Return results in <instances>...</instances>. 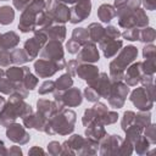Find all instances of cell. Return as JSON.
<instances>
[{"mask_svg": "<svg viewBox=\"0 0 156 156\" xmlns=\"http://www.w3.org/2000/svg\"><path fill=\"white\" fill-rule=\"evenodd\" d=\"M90 1L89 0H82L78 5H76L73 9H72V12H71V16H69V20L72 23H77V22H80L83 21L84 18H87L90 13Z\"/></svg>", "mask_w": 156, "mask_h": 156, "instance_id": "cell-7", "label": "cell"}, {"mask_svg": "<svg viewBox=\"0 0 156 156\" xmlns=\"http://www.w3.org/2000/svg\"><path fill=\"white\" fill-rule=\"evenodd\" d=\"M65 34H66V32H65V27H51L50 29H49V32H48V35L49 37H51V38H54V39H56V40H63V38H65Z\"/></svg>", "mask_w": 156, "mask_h": 156, "instance_id": "cell-23", "label": "cell"}, {"mask_svg": "<svg viewBox=\"0 0 156 156\" xmlns=\"http://www.w3.org/2000/svg\"><path fill=\"white\" fill-rule=\"evenodd\" d=\"M56 99H60L62 101L63 105H68V106H77L82 102V96H80V91L78 89H69L68 91H66L62 96L61 94H55Z\"/></svg>", "mask_w": 156, "mask_h": 156, "instance_id": "cell-10", "label": "cell"}, {"mask_svg": "<svg viewBox=\"0 0 156 156\" xmlns=\"http://www.w3.org/2000/svg\"><path fill=\"white\" fill-rule=\"evenodd\" d=\"M78 60L84 61V62L98 61L99 60V52H98V49L95 48V45L93 43H85L84 48L82 49V51L78 55Z\"/></svg>", "mask_w": 156, "mask_h": 156, "instance_id": "cell-11", "label": "cell"}, {"mask_svg": "<svg viewBox=\"0 0 156 156\" xmlns=\"http://www.w3.org/2000/svg\"><path fill=\"white\" fill-rule=\"evenodd\" d=\"M29 1L30 0H13V4L18 10H22V9H24L26 6L29 5Z\"/></svg>", "mask_w": 156, "mask_h": 156, "instance_id": "cell-35", "label": "cell"}, {"mask_svg": "<svg viewBox=\"0 0 156 156\" xmlns=\"http://www.w3.org/2000/svg\"><path fill=\"white\" fill-rule=\"evenodd\" d=\"M48 13L51 16L54 21H57V22H66L69 20V16H71V11L65 5L54 2L52 0L50 1V10Z\"/></svg>", "mask_w": 156, "mask_h": 156, "instance_id": "cell-9", "label": "cell"}, {"mask_svg": "<svg viewBox=\"0 0 156 156\" xmlns=\"http://www.w3.org/2000/svg\"><path fill=\"white\" fill-rule=\"evenodd\" d=\"M129 89L126 84H122L119 82H117L115 85L111 84V88H110V91H108V95L106 99H108L111 106L113 107H122L123 104H124V99L128 94Z\"/></svg>", "mask_w": 156, "mask_h": 156, "instance_id": "cell-4", "label": "cell"}, {"mask_svg": "<svg viewBox=\"0 0 156 156\" xmlns=\"http://www.w3.org/2000/svg\"><path fill=\"white\" fill-rule=\"evenodd\" d=\"M34 68H35V72L38 73V76L40 77H50L52 76L56 71L58 69H62L56 62L54 61H50V60H39L35 62L34 65Z\"/></svg>", "mask_w": 156, "mask_h": 156, "instance_id": "cell-8", "label": "cell"}, {"mask_svg": "<svg viewBox=\"0 0 156 156\" xmlns=\"http://www.w3.org/2000/svg\"><path fill=\"white\" fill-rule=\"evenodd\" d=\"M11 60L15 63H23L26 61H29V57L26 54V51L20 50V49H16V50H13L11 52Z\"/></svg>", "mask_w": 156, "mask_h": 156, "instance_id": "cell-22", "label": "cell"}, {"mask_svg": "<svg viewBox=\"0 0 156 156\" xmlns=\"http://www.w3.org/2000/svg\"><path fill=\"white\" fill-rule=\"evenodd\" d=\"M72 78H71V76L67 73V74H63V76H61L57 80H56V85H57V89L58 90H65V89H67V88H69L71 85H72Z\"/></svg>", "mask_w": 156, "mask_h": 156, "instance_id": "cell-25", "label": "cell"}, {"mask_svg": "<svg viewBox=\"0 0 156 156\" xmlns=\"http://www.w3.org/2000/svg\"><path fill=\"white\" fill-rule=\"evenodd\" d=\"M76 73L80 77V78H83V79H85V80H88V82H91V80H94L95 78H98V68L95 67V66H89V65H82L79 68L77 67V71H76Z\"/></svg>", "mask_w": 156, "mask_h": 156, "instance_id": "cell-14", "label": "cell"}, {"mask_svg": "<svg viewBox=\"0 0 156 156\" xmlns=\"http://www.w3.org/2000/svg\"><path fill=\"white\" fill-rule=\"evenodd\" d=\"M85 96H87V99L89 100V101H96L100 96L96 94V91L93 89V88H90V87H88L87 89H85Z\"/></svg>", "mask_w": 156, "mask_h": 156, "instance_id": "cell-33", "label": "cell"}, {"mask_svg": "<svg viewBox=\"0 0 156 156\" xmlns=\"http://www.w3.org/2000/svg\"><path fill=\"white\" fill-rule=\"evenodd\" d=\"M7 134V138L15 143H20V144H24L27 143L28 140L22 138V136H26V138H29V135L26 133V130L20 126V124H12V126H9V129L6 132Z\"/></svg>", "mask_w": 156, "mask_h": 156, "instance_id": "cell-12", "label": "cell"}, {"mask_svg": "<svg viewBox=\"0 0 156 156\" xmlns=\"http://www.w3.org/2000/svg\"><path fill=\"white\" fill-rule=\"evenodd\" d=\"M101 45H104L101 49L104 50L105 56H106V57H111V56H113V55L119 50V48L122 46V41L113 39V40H108V41L101 43L100 46H101Z\"/></svg>", "mask_w": 156, "mask_h": 156, "instance_id": "cell-16", "label": "cell"}, {"mask_svg": "<svg viewBox=\"0 0 156 156\" xmlns=\"http://www.w3.org/2000/svg\"><path fill=\"white\" fill-rule=\"evenodd\" d=\"M141 71L144 74H154L155 73V57L146 58L145 62H141Z\"/></svg>", "mask_w": 156, "mask_h": 156, "instance_id": "cell-26", "label": "cell"}, {"mask_svg": "<svg viewBox=\"0 0 156 156\" xmlns=\"http://www.w3.org/2000/svg\"><path fill=\"white\" fill-rule=\"evenodd\" d=\"M2 101H4V98H2V96H0V104H1Z\"/></svg>", "mask_w": 156, "mask_h": 156, "instance_id": "cell-36", "label": "cell"}, {"mask_svg": "<svg viewBox=\"0 0 156 156\" xmlns=\"http://www.w3.org/2000/svg\"><path fill=\"white\" fill-rule=\"evenodd\" d=\"M132 102L141 111L150 110L154 104V84L135 89L130 96Z\"/></svg>", "mask_w": 156, "mask_h": 156, "instance_id": "cell-3", "label": "cell"}, {"mask_svg": "<svg viewBox=\"0 0 156 156\" xmlns=\"http://www.w3.org/2000/svg\"><path fill=\"white\" fill-rule=\"evenodd\" d=\"M45 40H46V35L43 32H37L35 33V37H33L32 39H29V40L26 41L24 49H26V52H27L29 60H32L33 57L37 56L39 49L41 48V45L44 44Z\"/></svg>", "mask_w": 156, "mask_h": 156, "instance_id": "cell-6", "label": "cell"}, {"mask_svg": "<svg viewBox=\"0 0 156 156\" xmlns=\"http://www.w3.org/2000/svg\"><path fill=\"white\" fill-rule=\"evenodd\" d=\"M54 88H55V83H54L52 80H49V82H45V83L41 85V88L39 89V93H40V94L51 93V91L54 90Z\"/></svg>", "mask_w": 156, "mask_h": 156, "instance_id": "cell-32", "label": "cell"}, {"mask_svg": "<svg viewBox=\"0 0 156 156\" xmlns=\"http://www.w3.org/2000/svg\"><path fill=\"white\" fill-rule=\"evenodd\" d=\"M13 10L10 6H2L0 7V23L1 24H9L13 20Z\"/></svg>", "mask_w": 156, "mask_h": 156, "instance_id": "cell-20", "label": "cell"}, {"mask_svg": "<svg viewBox=\"0 0 156 156\" xmlns=\"http://www.w3.org/2000/svg\"><path fill=\"white\" fill-rule=\"evenodd\" d=\"M139 33H140L139 28H128L123 33V37L128 40H139Z\"/></svg>", "mask_w": 156, "mask_h": 156, "instance_id": "cell-29", "label": "cell"}, {"mask_svg": "<svg viewBox=\"0 0 156 156\" xmlns=\"http://www.w3.org/2000/svg\"><path fill=\"white\" fill-rule=\"evenodd\" d=\"M12 62L11 60V52H7L5 50L0 51V65L1 66H9Z\"/></svg>", "mask_w": 156, "mask_h": 156, "instance_id": "cell-30", "label": "cell"}, {"mask_svg": "<svg viewBox=\"0 0 156 156\" xmlns=\"http://www.w3.org/2000/svg\"><path fill=\"white\" fill-rule=\"evenodd\" d=\"M20 41V38L16 33L10 32V33H5L4 35L0 37V46L5 50V49H11L13 46L17 45V43Z\"/></svg>", "mask_w": 156, "mask_h": 156, "instance_id": "cell-15", "label": "cell"}, {"mask_svg": "<svg viewBox=\"0 0 156 156\" xmlns=\"http://www.w3.org/2000/svg\"><path fill=\"white\" fill-rule=\"evenodd\" d=\"M136 55H138V50H136V48H134V46H132V45L124 48V49L121 51L119 56H118L116 60H113V61L111 62V65H110V68H111V69H110V71H111V77H112L113 80L119 82V80L123 79V77H124L123 69H124L132 61H134V58L136 57Z\"/></svg>", "mask_w": 156, "mask_h": 156, "instance_id": "cell-1", "label": "cell"}, {"mask_svg": "<svg viewBox=\"0 0 156 156\" xmlns=\"http://www.w3.org/2000/svg\"><path fill=\"white\" fill-rule=\"evenodd\" d=\"M145 135H146L145 138L149 140V143H155V141H156V139H155L156 134H155V126H154V124H149V126L146 127Z\"/></svg>", "mask_w": 156, "mask_h": 156, "instance_id": "cell-31", "label": "cell"}, {"mask_svg": "<svg viewBox=\"0 0 156 156\" xmlns=\"http://www.w3.org/2000/svg\"><path fill=\"white\" fill-rule=\"evenodd\" d=\"M45 2L44 0H34L30 5L27 6V9L24 10V12L22 13V21L18 24V28L22 32H29V30H34L35 26H37V21L35 17L38 13L41 12V10H44Z\"/></svg>", "mask_w": 156, "mask_h": 156, "instance_id": "cell-2", "label": "cell"}, {"mask_svg": "<svg viewBox=\"0 0 156 156\" xmlns=\"http://www.w3.org/2000/svg\"><path fill=\"white\" fill-rule=\"evenodd\" d=\"M41 57L44 58H48L50 61H54L56 62L61 68H63V52H62V48L60 45L58 41H55V40H51L46 48L44 49V51L41 52Z\"/></svg>", "mask_w": 156, "mask_h": 156, "instance_id": "cell-5", "label": "cell"}, {"mask_svg": "<svg viewBox=\"0 0 156 156\" xmlns=\"http://www.w3.org/2000/svg\"><path fill=\"white\" fill-rule=\"evenodd\" d=\"M155 30L154 28H145L143 30H140L139 33V40L141 41H146V43H151L155 40Z\"/></svg>", "mask_w": 156, "mask_h": 156, "instance_id": "cell-24", "label": "cell"}, {"mask_svg": "<svg viewBox=\"0 0 156 156\" xmlns=\"http://www.w3.org/2000/svg\"><path fill=\"white\" fill-rule=\"evenodd\" d=\"M88 38H89L88 30H85L84 28H77V29H74V30H73L72 40H73V41H76L77 44H79V45L85 44Z\"/></svg>", "mask_w": 156, "mask_h": 156, "instance_id": "cell-21", "label": "cell"}, {"mask_svg": "<svg viewBox=\"0 0 156 156\" xmlns=\"http://www.w3.org/2000/svg\"><path fill=\"white\" fill-rule=\"evenodd\" d=\"M144 57L145 58H150V57H155V46L154 45H147L144 48Z\"/></svg>", "mask_w": 156, "mask_h": 156, "instance_id": "cell-34", "label": "cell"}, {"mask_svg": "<svg viewBox=\"0 0 156 156\" xmlns=\"http://www.w3.org/2000/svg\"><path fill=\"white\" fill-rule=\"evenodd\" d=\"M98 16L100 17V20L102 22H110L115 16H116V11L111 5H101L99 11H98Z\"/></svg>", "mask_w": 156, "mask_h": 156, "instance_id": "cell-17", "label": "cell"}, {"mask_svg": "<svg viewBox=\"0 0 156 156\" xmlns=\"http://www.w3.org/2000/svg\"><path fill=\"white\" fill-rule=\"evenodd\" d=\"M134 118H135V113L132 112V111H128L124 113L123 116V121H122V129L126 132V129L128 127H130L133 123H134Z\"/></svg>", "mask_w": 156, "mask_h": 156, "instance_id": "cell-28", "label": "cell"}, {"mask_svg": "<svg viewBox=\"0 0 156 156\" xmlns=\"http://www.w3.org/2000/svg\"><path fill=\"white\" fill-rule=\"evenodd\" d=\"M16 85L12 84V80H10L9 78L7 79H4V78H0V91L5 93V94H10L13 91Z\"/></svg>", "mask_w": 156, "mask_h": 156, "instance_id": "cell-27", "label": "cell"}, {"mask_svg": "<svg viewBox=\"0 0 156 156\" xmlns=\"http://www.w3.org/2000/svg\"><path fill=\"white\" fill-rule=\"evenodd\" d=\"M104 33H105V29L98 23H91L88 28V34L93 41H100L104 37Z\"/></svg>", "mask_w": 156, "mask_h": 156, "instance_id": "cell-18", "label": "cell"}, {"mask_svg": "<svg viewBox=\"0 0 156 156\" xmlns=\"http://www.w3.org/2000/svg\"><path fill=\"white\" fill-rule=\"evenodd\" d=\"M28 72V68L27 67H22V68H18V67H11L6 71V76L10 80H22L24 74Z\"/></svg>", "mask_w": 156, "mask_h": 156, "instance_id": "cell-19", "label": "cell"}, {"mask_svg": "<svg viewBox=\"0 0 156 156\" xmlns=\"http://www.w3.org/2000/svg\"><path fill=\"white\" fill-rule=\"evenodd\" d=\"M143 76V71H141V62H136L134 65H132L128 69L127 73L124 74V79L128 83V85H135L140 78Z\"/></svg>", "mask_w": 156, "mask_h": 156, "instance_id": "cell-13", "label": "cell"}]
</instances>
